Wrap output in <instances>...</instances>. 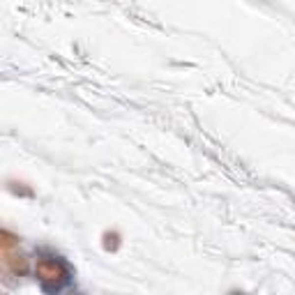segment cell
I'll return each mask as SVG.
<instances>
[{"mask_svg": "<svg viewBox=\"0 0 295 295\" xmlns=\"http://www.w3.org/2000/svg\"><path fill=\"white\" fill-rule=\"evenodd\" d=\"M32 272H35V277H37L39 286H42L44 293H60L74 279V272H72L67 261L60 254H53L49 249L37 251Z\"/></svg>", "mask_w": 295, "mask_h": 295, "instance_id": "obj_1", "label": "cell"}, {"mask_svg": "<svg viewBox=\"0 0 295 295\" xmlns=\"http://www.w3.org/2000/svg\"><path fill=\"white\" fill-rule=\"evenodd\" d=\"M120 233L118 231H104V235H102V247H104L106 251H118L120 249Z\"/></svg>", "mask_w": 295, "mask_h": 295, "instance_id": "obj_3", "label": "cell"}, {"mask_svg": "<svg viewBox=\"0 0 295 295\" xmlns=\"http://www.w3.org/2000/svg\"><path fill=\"white\" fill-rule=\"evenodd\" d=\"M2 258V272L5 277H26L30 270V258L21 251V247H12V249H0Z\"/></svg>", "mask_w": 295, "mask_h": 295, "instance_id": "obj_2", "label": "cell"}, {"mask_svg": "<svg viewBox=\"0 0 295 295\" xmlns=\"http://www.w3.org/2000/svg\"><path fill=\"white\" fill-rule=\"evenodd\" d=\"M21 185H23V182L9 180V182H7V189L14 191V194H21V196H32V189H30V187H21Z\"/></svg>", "mask_w": 295, "mask_h": 295, "instance_id": "obj_4", "label": "cell"}]
</instances>
